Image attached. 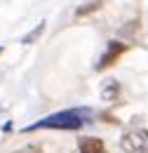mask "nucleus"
Masks as SVG:
<instances>
[{
    "mask_svg": "<svg viewBox=\"0 0 148 153\" xmlns=\"http://www.w3.org/2000/svg\"><path fill=\"white\" fill-rule=\"evenodd\" d=\"M92 111L90 108H68V111H59L54 115H47L42 120H38L33 125L24 127V132H36V130H80L87 120H90Z\"/></svg>",
    "mask_w": 148,
    "mask_h": 153,
    "instance_id": "obj_1",
    "label": "nucleus"
},
{
    "mask_svg": "<svg viewBox=\"0 0 148 153\" xmlns=\"http://www.w3.org/2000/svg\"><path fill=\"white\" fill-rule=\"evenodd\" d=\"M120 149L125 153H148V130H130L120 139Z\"/></svg>",
    "mask_w": 148,
    "mask_h": 153,
    "instance_id": "obj_2",
    "label": "nucleus"
},
{
    "mask_svg": "<svg viewBox=\"0 0 148 153\" xmlns=\"http://www.w3.org/2000/svg\"><path fill=\"white\" fill-rule=\"evenodd\" d=\"M125 52H127V45H125V42H120V40H111V42L106 45V52H104V54H101V59H99L96 68H99V71H104V68L113 66V64L122 57Z\"/></svg>",
    "mask_w": 148,
    "mask_h": 153,
    "instance_id": "obj_3",
    "label": "nucleus"
},
{
    "mask_svg": "<svg viewBox=\"0 0 148 153\" xmlns=\"http://www.w3.org/2000/svg\"><path fill=\"white\" fill-rule=\"evenodd\" d=\"M78 149H80V153H108L106 144L99 137H80L78 139Z\"/></svg>",
    "mask_w": 148,
    "mask_h": 153,
    "instance_id": "obj_4",
    "label": "nucleus"
},
{
    "mask_svg": "<svg viewBox=\"0 0 148 153\" xmlns=\"http://www.w3.org/2000/svg\"><path fill=\"white\" fill-rule=\"evenodd\" d=\"M101 97H104L106 101H115V99L120 97V85H118V80H106L104 87H101Z\"/></svg>",
    "mask_w": 148,
    "mask_h": 153,
    "instance_id": "obj_5",
    "label": "nucleus"
},
{
    "mask_svg": "<svg viewBox=\"0 0 148 153\" xmlns=\"http://www.w3.org/2000/svg\"><path fill=\"white\" fill-rule=\"evenodd\" d=\"M42 31H45V21H40V24L36 26V31H33V33H28L26 38L21 40V42H24V45H31V42H36V40H38V36H40Z\"/></svg>",
    "mask_w": 148,
    "mask_h": 153,
    "instance_id": "obj_6",
    "label": "nucleus"
},
{
    "mask_svg": "<svg viewBox=\"0 0 148 153\" xmlns=\"http://www.w3.org/2000/svg\"><path fill=\"white\" fill-rule=\"evenodd\" d=\"M14 153H42L38 146H26V149H21V151H14Z\"/></svg>",
    "mask_w": 148,
    "mask_h": 153,
    "instance_id": "obj_7",
    "label": "nucleus"
},
{
    "mask_svg": "<svg viewBox=\"0 0 148 153\" xmlns=\"http://www.w3.org/2000/svg\"><path fill=\"white\" fill-rule=\"evenodd\" d=\"M0 52H2V50H0Z\"/></svg>",
    "mask_w": 148,
    "mask_h": 153,
    "instance_id": "obj_8",
    "label": "nucleus"
}]
</instances>
